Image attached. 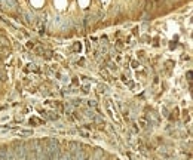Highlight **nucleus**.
<instances>
[{
	"instance_id": "obj_1",
	"label": "nucleus",
	"mask_w": 193,
	"mask_h": 160,
	"mask_svg": "<svg viewBox=\"0 0 193 160\" xmlns=\"http://www.w3.org/2000/svg\"><path fill=\"white\" fill-rule=\"evenodd\" d=\"M33 132L31 130H20V135L21 136H28V135H31Z\"/></svg>"
},
{
	"instance_id": "obj_2",
	"label": "nucleus",
	"mask_w": 193,
	"mask_h": 160,
	"mask_svg": "<svg viewBox=\"0 0 193 160\" xmlns=\"http://www.w3.org/2000/svg\"><path fill=\"white\" fill-rule=\"evenodd\" d=\"M49 114H51V116H46L48 119H51V120H57V119H58V114H57V113H49Z\"/></svg>"
},
{
	"instance_id": "obj_3",
	"label": "nucleus",
	"mask_w": 193,
	"mask_h": 160,
	"mask_svg": "<svg viewBox=\"0 0 193 160\" xmlns=\"http://www.w3.org/2000/svg\"><path fill=\"white\" fill-rule=\"evenodd\" d=\"M107 92V86H100V93H106Z\"/></svg>"
},
{
	"instance_id": "obj_4",
	"label": "nucleus",
	"mask_w": 193,
	"mask_h": 160,
	"mask_svg": "<svg viewBox=\"0 0 193 160\" xmlns=\"http://www.w3.org/2000/svg\"><path fill=\"white\" fill-rule=\"evenodd\" d=\"M88 105H89V107H95L96 104H95V101H89V102H88Z\"/></svg>"
}]
</instances>
